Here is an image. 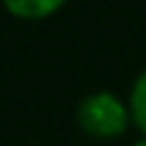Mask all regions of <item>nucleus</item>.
Returning <instances> with one entry per match:
<instances>
[{"label": "nucleus", "mask_w": 146, "mask_h": 146, "mask_svg": "<svg viewBox=\"0 0 146 146\" xmlns=\"http://www.w3.org/2000/svg\"><path fill=\"white\" fill-rule=\"evenodd\" d=\"M76 122L87 135L98 138V141H111L119 138L130 125V108L125 100H119L114 92H89L87 98H81L76 108Z\"/></svg>", "instance_id": "nucleus-1"}, {"label": "nucleus", "mask_w": 146, "mask_h": 146, "mask_svg": "<svg viewBox=\"0 0 146 146\" xmlns=\"http://www.w3.org/2000/svg\"><path fill=\"white\" fill-rule=\"evenodd\" d=\"M68 3V0H3L5 11L14 16H19V19H46V16L57 14L62 5Z\"/></svg>", "instance_id": "nucleus-2"}, {"label": "nucleus", "mask_w": 146, "mask_h": 146, "mask_svg": "<svg viewBox=\"0 0 146 146\" xmlns=\"http://www.w3.org/2000/svg\"><path fill=\"white\" fill-rule=\"evenodd\" d=\"M127 108H130V119L146 138V68L135 76L130 87V100H127Z\"/></svg>", "instance_id": "nucleus-3"}, {"label": "nucleus", "mask_w": 146, "mask_h": 146, "mask_svg": "<svg viewBox=\"0 0 146 146\" xmlns=\"http://www.w3.org/2000/svg\"><path fill=\"white\" fill-rule=\"evenodd\" d=\"M133 146H146V138H141V141H135Z\"/></svg>", "instance_id": "nucleus-4"}]
</instances>
